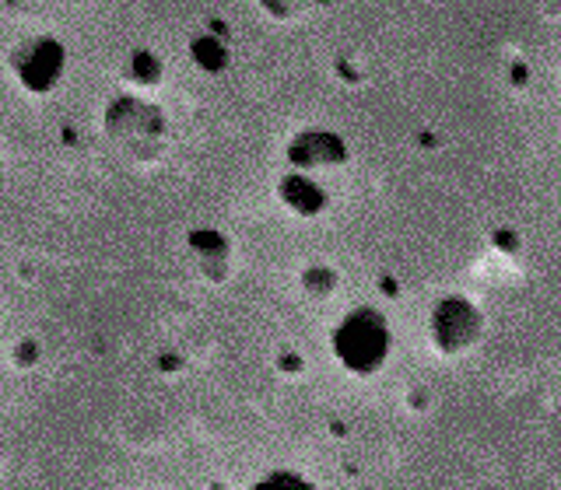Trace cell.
Returning <instances> with one entry per match:
<instances>
[{"mask_svg":"<svg viewBox=\"0 0 561 490\" xmlns=\"http://www.w3.org/2000/svg\"><path fill=\"white\" fill-rule=\"evenodd\" d=\"M386 347V333L379 326L375 315H355L348 326L341 330V358L355 368H372L379 354Z\"/></svg>","mask_w":561,"mask_h":490,"instance_id":"obj_1","label":"cell"},{"mask_svg":"<svg viewBox=\"0 0 561 490\" xmlns=\"http://www.w3.org/2000/svg\"><path fill=\"white\" fill-rule=\"evenodd\" d=\"M256 490H309V487H299L295 480H274V483H267V487H256Z\"/></svg>","mask_w":561,"mask_h":490,"instance_id":"obj_2","label":"cell"}]
</instances>
